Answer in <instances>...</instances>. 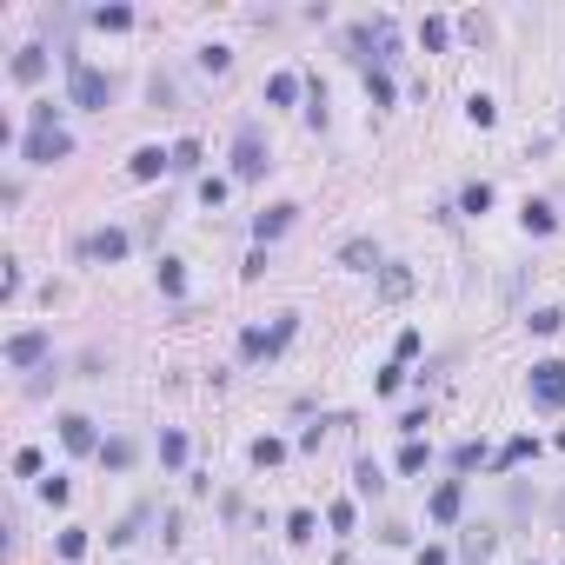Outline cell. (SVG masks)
<instances>
[{
	"label": "cell",
	"instance_id": "obj_14",
	"mask_svg": "<svg viewBox=\"0 0 565 565\" xmlns=\"http://www.w3.org/2000/svg\"><path fill=\"white\" fill-rule=\"evenodd\" d=\"M353 492H359V499H380V492H386V472H380V466H372V459H366V453H359V459H353Z\"/></svg>",
	"mask_w": 565,
	"mask_h": 565
},
{
	"label": "cell",
	"instance_id": "obj_15",
	"mask_svg": "<svg viewBox=\"0 0 565 565\" xmlns=\"http://www.w3.org/2000/svg\"><path fill=\"white\" fill-rule=\"evenodd\" d=\"M519 220H525V233H533V239H545V233H559V213H552V207H545V200H525V207H519Z\"/></svg>",
	"mask_w": 565,
	"mask_h": 565
},
{
	"label": "cell",
	"instance_id": "obj_28",
	"mask_svg": "<svg viewBox=\"0 0 565 565\" xmlns=\"http://www.w3.org/2000/svg\"><path fill=\"white\" fill-rule=\"evenodd\" d=\"M433 466V446H426V439H406L399 446V472H426Z\"/></svg>",
	"mask_w": 565,
	"mask_h": 565
},
{
	"label": "cell",
	"instance_id": "obj_12",
	"mask_svg": "<svg viewBox=\"0 0 565 565\" xmlns=\"http://www.w3.org/2000/svg\"><path fill=\"white\" fill-rule=\"evenodd\" d=\"M166 166H174V147H140V153L127 160V174H133V180H160Z\"/></svg>",
	"mask_w": 565,
	"mask_h": 565
},
{
	"label": "cell",
	"instance_id": "obj_19",
	"mask_svg": "<svg viewBox=\"0 0 565 565\" xmlns=\"http://www.w3.org/2000/svg\"><path fill=\"white\" fill-rule=\"evenodd\" d=\"M133 459H140V446H133V439H107V446H100V466H107V472H127Z\"/></svg>",
	"mask_w": 565,
	"mask_h": 565
},
{
	"label": "cell",
	"instance_id": "obj_41",
	"mask_svg": "<svg viewBox=\"0 0 565 565\" xmlns=\"http://www.w3.org/2000/svg\"><path fill=\"white\" fill-rule=\"evenodd\" d=\"M227 186H233V180H220V174H207V180H200V200H207V207H220V200H227Z\"/></svg>",
	"mask_w": 565,
	"mask_h": 565
},
{
	"label": "cell",
	"instance_id": "obj_32",
	"mask_svg": "<svg viewBox=\"0 0 565 565\" xmlns=\"http://www.w3.org/2000/svg\"><path fill=\"white\" fill-rule=\"evenodd\" d=\"M313 512H306V506H293V512H286V539H293V545H306V539H313Z\"/></svg>",
	"mask_w": 565,
	"mask_h": 565
},
{
	"label": "cell",
	"instance_id": "obj_36",
	"mask_svg": "<svg viewBox=\"0 0 565 565\" xmlns=\"http://www.w3.org/2000/svg\"><path fill=\"white\" fill-rule=\"evenodd\" d=\"M87 552V525H60V559H80Z\"/></svg>",
	"mask_w": 565,
	"mask_h": 565
},
{
	"label": "cell",
	"instance_id": "obj_9",
	"mask_svg": "<svg viewBox=\"0 0 565 565\" xmlns=\"http://www.w3.org/2000/svg\"><path fill=\"white\" fill-rule=\"evenodd\" d=\"M60 446H67V453H100L107 439H100V426H94L87 413H67V419H60Z\"/></svg>",
	"mask_w": 565,
	"mask_h": 565
},
{
	"label": "cell",
	"instance_id": "obj_22",
	"mask_svg": "<svg viewBox=\"0 0 565 565\" xmlns=\"http://www.w3.org/2000/svg\"><path fill=\"white\" fill-rule=\"evenodd\" d=\"M160 466H166V472H180V466H186V433H174V426L160 433Z\"/></svg>",
	"mask_w": 565,
	"mask_h": 565
},
{
	"label": "cell",
	"instance_id": "obj_34",
	"mask_svg": "<svg viewBox=\"0 0 565 565\" xmlns=\"http://www.w3.org/2000/svg\"><path fill=\"white\" fill-rule=\"evenodd\" d=\"M472 466H486V446H479V439H466V446H453V472L466 479Z\"/></svg>",
	"mask_w": 565,
	"mask_h": 565
},
{
	"label": "cell",
	"instance_id": "obj_29",
	"mask_svg": "<svg viewBox=\"0 0 565 565\" xmlns=\"http://www.w3.org/2000/svg\"><path fill=\"white\" fill-rule=\"evenodd\" d=\"M160 293L166 300H186V266L180 260H160Z\"/></svg>",
	"mask_w": 565,
	"mask_h": 565
},
{
	"label": "cell",
	"instance_id": "obj_23",
	"mask_svg": "<svg viewBox=\"0 0 565 565\" xmlns=\"http://www.w3.org/2000/svg\"><path fill=\"white\" fill-rule=\"evenodd\" d=\"M87 21H94L100 33H127V27H133V7H94Z\"/></svg>",
	"mask_w": 565,
	"mask_h": 565
},
{
	"label": "cell",
	"instance_id": "obj_11",
	"mask_svg": "<svg viewBox=\"0 0 565 565\" xmlns=\"http://www.w3.org/2000/svg\"><path fill=\"white\" fill-rule=\"evenodd\" d=\"M127 247H133V239L120 227H100V233L80 239V260H127Z\"/></svg>",
	"mask_w": 565,
	"mask_h": 565
},
{
	"label": "cell",
	"instance_id": "obj_13",
	"mask_svg": "<svg viewBox=\"0 0 565 565\" xmlns=\"http://www.w3.org/2000/svg\"><path fill=\"white\" fill-rule=\"evenodd\" d=\"M7 74H13V80H21V87H33V80H40V74H47V47H40V40H27V47H21V54H13V67H7Z\"/></svg>",
	"mask_w": 565,
	"mask_h": 565
},
{
	"label": "cell",
	"instance_id": "obj_4",
	"mask_svg": "<svg viewBox=\"0 0 565 565\" xmlns=\"http://www.w3.org/2000/svg\"><path fill=\"white\" fill-rule=\"evenodd\" d=\"M293 333H300V313H280V319H273V333H266V327H247V333H239V359H247V366H260V359H280Z\"/></svg>",
	"mask_w": 565,
	"mask_h": 565
},
{
	"label": "cell",
	"instance_id": "obj_37",
	"mask_svg": "<svg viewBox=\"0 0 565 565\" xmlns=\"http://www.w3.org/2000/svg\"><path fill=\"white\" fill-rule=\"evenodd\" d=\"M333 426H346V419H339V413H333V419H319V426H306V433H300V453H319V439H327V433H333Z\"/></svg>",
	"mask_w": 565,
	"mask_h": 565
},
{
	"label": "cell",
	"instance_id": "obj_40",
	"mask_svg": "<svg viewBox=\"0 0 565 565\" xmlns=\"http://www.w3.org/2000/svg\"><path fill=\"white\" fill-rule=\"evenodd\" d=\"M40 499H47V506H67V499H74V486L54 472V479H40Z\"/></svg>",
	"mask_w": 565,
	"mask_h": 565
},
{
	"label": "cell",
	"instance_id": "obj_35",
	"mask_svg": "<svg viewBox=\"0 0 565 565\" xmlns=\"http://www.w3.org/2000/svg\"><path fill=\"white\" fill-rule=\"evenodd\" d=\"M525 327H533L539 339H552V333L565 327V313H559V306H539V313H533V319H525Z\"/></svg>",
	"mask_w": 565,
	"mask_h": 565
},
{
	"label": "cell",
	"instance_id": "obj_6",
	"mask_svg": "<svg viewBox=\"0 0 565 565\" xmlns=\"http://www.w3.org/2000/svg\"><path fill=\"white\" fill-rule=\"evenodd\" d=\"M0 353H7V366H13V372L54 366V333H47V327H27V333H13L7 346H0Z\"/></svg>",
	"mask_w": 565,
	"mask_h": 565
},
{
	"label": "cell",
	"instance_id": "obj_45",
	"mask_svg": "<svg viewBox=\"0 0 565 565\" xmlns=\"http://www.w3.org/2000/svg\"><path fill=\"white\" fill-rule=\"evenodd\" d=\"M419 565H446V545H426V552H419Z\"/></svg>",
	"mask_w": 565,
	"mask_h": 565
},
{
	"label": "cell",
	"instance_id": "obj_30",
	"mask_svg": "<svg viewBox=\"0 0 565 565\" xmlns=\"http://www.w3.org/2000/svg\"><path fill=\"white\" fill-rule=\"evenodd\" d=\"M280 459H286V439H273V433H266V439H253V466H260V472H266V466H280Z\"/></svg>",
	"mask_w": 565,
	"mask_h": 565
},
{
	"label": "cell",
	"instance_id": "obj_8",
	"mask_svg": "<svg viewBox=\"0 0 565 565\" xmlns=\"http://www.w3.org/2000/svg\"><path fill=\"white\" fill-rule=\"evenodd\" d=\"M459 506H466V479H446V486H433V499H426V519L459 525Z\"/></svg>",
	"mask_w": 565,
	"mask_h": 565
},
{
	"label": "cell",
	"instance_id": "obj_2",
	"mask_svg": "<svg viewBox=\"0 0 565 565\" xmlns=\"http://www.w3.org/2000/svg\"><path fill=\"white\" fill-rule=\"evenodd\" d=\"M346 47H353L359 67H392V60H399V33H392V21H359V27H346Z\"/></svg>",
	"mask_w": 565,
	"mask_h": 565
},
{
	"label": "cell",
	"instance_id": "obj_10",
	"mask_svg": "<svg viewBox=\"0 0 565 565\" xmlns=\"http://www.w3.org/2000/svg\"><path fill=\"white\" fill-rule=\"evenodd\" d=\"M293 220H300L293 200H280V207H260V213H253V239H260V247H273V239L293 227Z\"/></svg>",
	"mask_w": 565,
	"mask_h": 565
},
{
	"label": "cell",
	"instance_id": "obj_33",
	"mask_svg": "<svg viewBox=\"0 0 565 565\" xmlns=\"http://www.w3.org/2000/svg\"><path fill=\"white\" fill-rule=\"evenodd\" d=\"M140 525H147V506H133V512H127V519L113 525L107 539H113V545H133V539H140Z\"/></svg>",
	"mask_w": 565,
	"mask_h": 565
},
{
	"label": "cell",
	"instance_id": "obj_44",
	"mask_svg": "<svg viewBox=\"0 0 565 565\" xmlns=\"http://www.w3.org/2000/svg\"><path fill=\"white\" fill-rule=\"evenodd\" d=\"M380 286H386V300H399V293H406V286H413V280H406L399 266H386V280H380Z\"/></svg>",
	"mask_w": 565,
	"mask_h": 565
},
{
	"label": "cell",
	"instance_id": "obj_5",
	"mask_svg": "<svg viewBox=\"0 0 565 565\" xmlns=\"http://www.w3.org/2000/svg\"><path fill=\"white\" fill-rule=\"evenodd\" d=\"M67 153H74V133L67 127H27L21 133V160L27 166H60Z\"/></svg>",
	"mask_w": 565,
	"mask_h": 565
},
{
	"label": "cell",
	"instance_id": "obj_1",
	"mask_svg": "<svg viewBox=\"0 0 565 565\" xmlns=\"http://www.w3.org/2000/svg\"><path fill=\"white\" fill-rule=\"evenodd\" d=\"M60 67H67V107H80V113H107L113 107V74H100V67L87 54H74V47L60 54Z\"/></svg>",
	"mask_w": 565,
	"mask_h": 565
},
{
	"label": "cell",
	"instance_id": "obj_43",
	"mask_svg": "<svg viewBox=\"0 0 565 565\" xmlns=\"http://www.w3.org/2000/svg\"><path fill=\"white\" fill-rule=\"evenodd\" d=\"M147 94H153V107H174V80H166V74H153Z\"/></svg>",
	"mask_w": 565,
	"mask_h": 565
},
{
	"label": "cell",
	"instance_id": "obj_21",
	"mask_svg": "<svg viewBox=\"0 0 565 565\" xmlns=\"http://www.w3.org/2000/svg\"><path fill=\"white\" fill-rule=\"evenodd\" d=\"M366 74V94H372V107H392V67H359Z\"/></svg>",
	"mask_w": 565,
	"mask_h": 565
},
{
	"label": "cell",
	"instance_id": "obj_39",
	"mask_svg": "<svg viewBox=\"0 0 565 565\" xmlns=\"http://www.w3.org/2000/svg\"><path fill=\"white\" fill-rule=\"evenodd\" d=\"M27 127H60V107H54V100H33V107H27Z\"/></svg>",
	"mask_w": 565,
	"mask_h": 565
},
{
	"label": "cell",
	"instance_id": "obj_27",
	"mask_svg": "<svg viewBox=\"0 0 565 565\" xmlns=\"http://www.w3.org/2000/svg\"><path fill=\"white\" fill-rule=\"evenodd\" d=\"M200 153H207V147H200L193 133H186V140H174V174H200Z\"/></svg>",
	"mask_w": 565,
	"mask_h": 565
},
{
	"label": "cell",
	"instance_id": "obj_16",
	"mask_svg": "<svg viewBox=\"0 0 565 565\" xmlns=\"http://www.w3.org/2000/svg\"><path fill=\"white\" fill-rule=\"evenodd\" d=\"M300 94H306V80L293 74V67H286V74H273V80H266V100H273V107H293Z\"/></svg>",
	"mask_w": 565,
	"mask_h": 565
},
{
	"label": "cell",
	"instance_id": "obj_20",
	"mask_svg": "<svg viewBox=\"0 0 565 565\" xmlns=\"http://www.w3.org/2000/svg\"><path fill=\"white\" fill-rule=\"evenodd\" d=\"M446 40H453V21H439V13H426V21H419V47H426V54H439Z\"/></svg>",
	"mask_w": 565,
	"mask_h": 565
},
{
	"label": "cell",
	"instance_id": "obj_24",
	"mask_svg": "<svg viewBox=\"0 0 565 565\" xmlns=\"http://www.w3.org/2000/svg\"><path fill=\"white\" fill-rule=\"evenodd\" d=\"M327 525H333L339 539H353V525H359V506H353V499H333V506H327Z\"/></svg>",
	"mask_w": 565,
	"mask_h": 565
},
{
	"label": "cell",
	"instance_id": "obj_17",
	"mask_svg": "<svg viewBox=\"0 0 565 565\" xmlns=\"http://www.w3.org/2000/svg\"><path fill=\"white\" fill-rule=\"evenodd\" d=\"M339 266L372 273V266H380V247H372V239H346V247H339Z\"/></svg>",
	"mask_w": 565,
	"mask_h": 565
},
{
	"label": "cell",
	"instance_id": "obj_42",
	"mask_svg": "<svg viewBox=\"0 0 565 565\" xmlns=\"http://www.w3.org/2000/svg\"><path fill=\"white\" fill-rule=\"evenodd\" d=\"M13 472H21V479H40V453L21 446V453H13Z\"/></svg>",
	"mask_w": 565,
	"mask_h": 565
},
{
	"label": "cell",
	"instance_id": "obj_46",
	"mask_svg": "<svg viewBox=\"0 0 565 565\" xmlns=\"http://www.w3.org/2000/svg\"><path fill=\"white\" fill-rule=\"evenodd\" d=\"M559 525H565V492H559Z\"/></svg>",
	"mask_w": 565,
	"mask_h": 565
},
{
	"label": "cell",
	"instance_id": "obj_47",
	"mask_svg": "<svg viewBox=\"0 0 565 565\" xmlns=\"http://www.w3.org/2000/svg\"><path fill=\"white\" fill-rule=\"evenodd\" d=\"M559 133H565V120H559Z\"/></svg>",
	"mask_w": 565,
	"mask_h": 565
},
{
	"label": "cell",
	"instance_id": "obj_38",
	"mask_svg": "<svg viewBox=\"0 0 565 565\" xmlns=\"http://www.w3.org/2000/svg\"><path fill=\"white\" fill-rule=\"evenodd\" d=\"M406 386V366H399V359H392V366L380 372V380H372V392H380V399H392V392H399Z\"/></svg>",
	"mask_w": 565,
	"mask_h": 565
},
{
	"label": "cell",
	"instance_id": "obj_31",
	"mask_svg": "<svg viewBox=\"0 0 565 565\" xmlns=\"http://www.w3.org/2000/svg\"><path fill=\"white\" fill-rule=\"evenodd\" d=\"M486 207H492V186H486V180H472L466 193H459V213H472V220H479Z\"/></svg>",
	"mask_w": 565,
	"mask_h": 565
},
{
	"label": "cell",
	"instance_id": "obj_7",
	"mask_svg": "<svg viewBox=\"0 0 565 565\" xmlns=\"http://www.w3.org/2000/svg\"><path fill=\"white\" fill-rule=\"evenodd\" d=\"M525 392H533L539 413H565V359H539L533 380H525Z\"/></svg>",
	"mask_w": 565,
	"mask_h": 565
},
{
	"label": "cell",
	"instance_id": "obj_3",
	"mask_svg": "<svg viewBox=\"0 0 565 565\" xmlns=\"http://www.w3.org/2000/svg\"><path fill=\"white\" fill-rule=\"evenodd\" d=\"M266 166H273V153H266V133H260V120H239L233 127V180H266Z\"/></svg>",
	"mask_w": 565,
	"mask_h": 565
},
{
	"label": "cell",
	"instance_id": "obj_25",
	"mask_svg": "<svg viewBox=\"0 0 565 565\" xmlns=\"http://www.w3.org/2000/svg\"><path fill=\"white\" fill-rule=\"evenodd\" d=\"M200 74H227V67H233V47H220V40H207V47H200Z\"/></svg>",
	"mask_w": 565,
	"mask_h": 565
},
{
	"label": "cell",
	"instance_id": "obj_26",
	"mask_svg": "<svg viewBox=\"0 0 565 565\" xmlns=\"http://www.w3.org/2000/svg\"><path fill=\"white\" fill-rule=\"evenodd\" d=\"M466 120L472 127H492V120H499V100L492 94H466Z\"/></svg>",
	"mask_w": 565,
	"mask_h": 565
},
{
	"label": "cell",
	"instance_id": "obj_18",
	"mask_svg": "<svg viewBox=\"0 0 565 565\" xmlns=\"http://www.w3.org/2000/svg\"><path fill=\"white\" fill-rule=\"evenodd\" d=\"M519 459H539V439H533V433H519V439H506V453H499V459H492V472H512V466H519Z\"/></svg>",
	"mask_w": 565,
	"mask_h": 565
}]
</instances>
